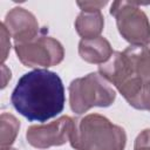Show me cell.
<instances>
[{
  "label": "cell",
  "mask_w": 150,
  "mask_h": 150,
  "mask_svg": "<svg viewBox=\"0 0 150 150\" xmlns=\"http://www.w3.org/2000/svg\"><path fill=\"white\" fill-rule=\"evenodd\" d=\"M14 109L28 121L46 122L62 112L66 96L61 77L47 69L23 74L12 95Z\"/></svg>",
  "instance_id": "1"
},
{
  "label": "cell",
  "mask_w": 150,
  "mask_h": 150,
  "mask_svg": "<svg viewBox=\"0 0 150 150\" xmlns=\"http://www.w3.org/2000/svg\"><path fill=\"white\" fill-rule=\"evenodd\" d=\"M69 142L75 150H124L127 135L107 117L89 114L74 120Z\"/></svg>",
  "instance_id": "2"
},
{
  "label": "cell",
  "mask_w": 150,
  "mask_h": 150,
  "mask_svg": "<svg viewBox=\"0 0 150 150\" xmlns=\"http://www.w3.org/2000/svg\"><path fill=\"white\" fill-rule=\"evenodd\" d=\"M68 90L70 109L79 115L93 107H109L116 98L112 87L98 73H89L83 77L73 80Z\"/></svg>",
  "instance_id": "3"
},
{
  "label": "cell",
  "mask_w": 150,
  "mask_h": 150,
  "mask_svg": "<svg viewBox=\"0 0 150 150\" xmlns=\"http://www.w3.org/2000/svg\"><path fill=\"white\" fill-rule=\"evenodd\" d=\"M110 14L116 19L120 34L131 46H144L150 42V22L137 2L115 1Z\"/></svg>",
  "instance_id": "4"
},
{
  "label": "cell",
  "mask_w": 150,
  "mask_h": 150,
  "mask_svg": "<svg viewBox=\"0 0 150 150\" xmlns=\"http://www.w3.org/2000/svg\"><path fill=\"white\" fill-rule=\"evenodd\" d=\"M14 49L20 62L30 68L56 66L64 56L62 45L56 39L46 35L36 36L25 43H15Z\"/></svg>",
  "instance_id": "5"
},
{
  "label": "cell",
  "mask_w": 150,
  "mask_h": 150,
  "mask_svg": "<svg viewBox=\"0 0 150 150\" xmlns=\"http://www.w3.org/2000/svg\"><path fill=\"white\" fill-rule=\"evenodd\" d=\"M74 127V118L61 116L48 124L32 125L27 129V142L38 149H47L50 146L62 145L69 141Z\"/></svg>",
  "instance_id": "6"
},
{
  "label": "cell",
  "mask_w": 150,
  "mask_h": 150,
  "mask_svg": "<svg viewBox=\"0 0 150 150\" xmlns=\"http://www.w3.org/2000/svg\"><path fill=\"white\" fill-rule=\"evenodd\" d=\"M2 23L15 40V43H25L39 36V23L35 16L22 7L11 9Z\"/></svg>",
  "instance_id": "7"
},
{
  "label": "cell",
  "mask_w": 150,
  "mask_h": 150,
  "mask_svg": "<svg viewBox=\"0 0 150 150\" xmlns=\"http://www.w3.org/2000/svg\"><path fill=\"white\" fill-rule=\"evenodd\" d=\"M131 75L138 79L145 88L150 87V50L146 46H129L124 49Z\"/></svg>",
  "instance_id": "8"
},
{
  "label": "cell",
  "mask_w": 150,
  "mask_h": 150,
  "mask_svg": "<svg viewBox=\"0 0 150 150\" xmlns=\"http://www.w3.org/2000/svg\"><path fill=\"white\" fill-rule=\"evenodd\" d=\"M112 53L110 42L103 36L82 39L79 43V55L88 63L102 64L110 59Z\"/></svg>",
  "instance_id": "9"
},
{
  "label": "cell",
  "mask_w": 150,
  "mask_h": 150,
  "mask_svg": "<svg viewBox=\"0 0 150 150\" xmlns=\"http://www.w3.org/2000/svg\"><path fill=\"white\" fill-rule=\"evenodd\" d=\"M104 18L101 11H81L75 20V29L82 39H94L103 30Z\"/></svg>",
  "instance_id": "10"
},
{
  "label": "cell",
  "mask_w": 150,
  "mask_h": 150,
  "mask_svg": "<svg viewBox=\"0 0 150 150\" xmlns=\"http://www.w3.org/2000/svg\"><path fill=\"white\" fill-rule=\"evenodd\" d=\"M0 125H1V135H0V145L1 149L9 148L19 132L20 129V122L15 116L8 112H2L0 117Z\"/></svg>",
  "instance_id": "11"
},
{
  "label": "cell",
  "mask_w": 150,
  "mask_h": 150,
  "mask_svg": "<svg viewBox=\"0 0 150 150\" xmlns=\"http://www.w3.org/2000/svg\"><path fill=\"white\" fill-rule=\"evenodd\" d=\"M134 150H150V129H144L135 139Z\"/></svg>",
  "instance_id": "12"
},
{
  "label": "cell",
  "mask_w": 150,
  "mask_h": 150,
  "mask_svg": "<svg viewBox=\"0 0 150 150\" xmlns=\"http://www.w3.org/2000/svg\"><path fill=\"white\" fill-rule=\"evenodd\" d=\"M107 5V1H77L81 11H101Z\"/></svg>",
  "instance_id": "13"
},
{
  "label": "cell",
  "mask_w": 150,
  "mask_h": 150,
  "mask_svg": "<svg viewBox=\"0 0 150 150\" xmlns=\"http://www.w3.org/2000/svg\"><path fill=\"white\" fill-rule=\"evenodd\" d=\"M1 40H2V56H1V60L2 62L6 60L7 57V53H8V49L11 48V42H9V33L7 30V28L5 27L4 23H1Z\"/></svg>",
  "instance_id": "14"
},
{
  "label": "cell",
  "mask_w": 150,
  "mask_h": 150,
  "mask_svg": "<svg viewBox=\"0 0 150 150\" xmlns=\"http://www.w3.org/2000/svg\"><path fill=\"white\" fill-rule=\"evenodd\" d=\"M137 109L150 111V87L144 89V91H143V94L141 96V100H139Z\"/></svg>",
  "instance_id": "15"
},
{
  "label": "cell",
  "mask_w": 150,
  "mask_h": 150,
  "mask_svg": "<svg viewBox=\"0 0 150 150\" xmlns=\"http://www.w3.org/2000/svg\"><path fill=\"white\" fill-rule=\"evenodd\" d=\"M1 70H2V84H1V88H5L6 84H7V80L11 79V70L4 63L1 64Z\"/></svg>",
  "instance_id": "16"
},
{
  "label": "cell",
  "mask_w": 150,
  "mask_h": 150,
  "mask_svg": "<svg viewBox=\"0 0 150 150\" xmlns=\"http://www.w3.org/2000/svg\"><path fill=\"white\" fill-rule=\"evenodd\" d=\"M1 150H18V149H14V148H4V149H1Z\"/></svg>",
  "instance_id": "17"
},
{
  "label": "cell",
  "mask_w": 150,
  "mask_h": 150,
  "mask_svg": "<svg viewBox=\"0 0 150 150\" xmlns=\"http://www.w3.org/2000/svg\"><path fill=\"white\" fill-rule=\"evenodd\" d=\"M146 48H148V49H149V50H150V42H149V43H148V45H146Z\"/></svg>",
  "instance_id": "18"
}]
</instances>
